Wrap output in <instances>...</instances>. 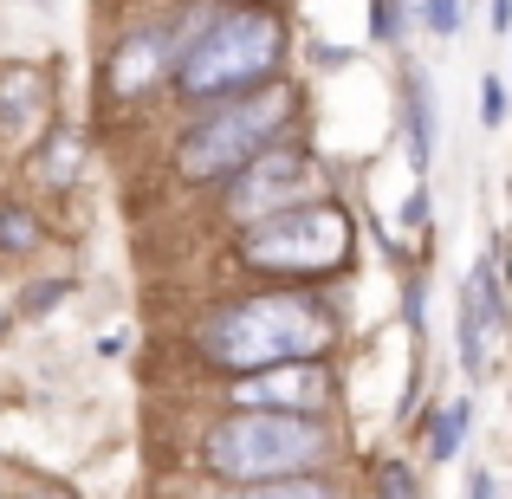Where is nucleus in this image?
<instances>
[{
  "instance_id": "1",
  "label": "nucleus",
  "mask_w": 512,
  "mask_h": 499,
  "mask_svg": "<svg viewBox=\"0 0 512 499\" xmlns=\"http://www.w3.org/2000/svg\"><path fill=\"white\" fill-rule=\"evenodd\" d=\"M195 344L227 376H260V370H279V363H312L318 350H331V318L299 292H273V299H240L208 312L195 325Z\"/></svg>"
},
{
  "instance_id": "2",
  "label": "nucleus",
  "mask_w": 512,
  "mask_h": 499,
  "mask_svg": "<svg viewBox=\"0 0 512 499\" xmlns=\"http://www.w3.org/2000/svg\"><path fill=\"white\" fill-rule=\"evenodd\" d=\"M331 454V428L318 415H227L201 441V467L227 487H266V480L318 474Z\"/></svg>"
},
{
  "instance_id": "3",
  "label": "nucleus",
  "mask_w": 512,
  "mask_h": 499,
  "mask_svg": "<svg viewBox=\"0 0 512 499\" xmlns=\"http://www.w3.org/2000/svg\"><path fill=\"white\" fill-rule=\"evenodd\" d=\"M286 52V33L266 7H240V13H221L195 33V46L175 59V91L188 104H214L227 91H247L260 85L266 72L279 65Z\"/></svg>"
},
{
  "instance_id": "4",
  "label": "nucleus",
  "mask_w": 512,
  "mask_h": 499,
  "mask_svg": "<svg viewBox=\"0 0 512 499\" xmlns=\"http://www.w3.org/2000/svg\"><path fill=\"white\" fill-rule=\"evenodd\" d=\"M292 117V91L266 85V91H240L234 104H214L182 143H175V169L188 182H221V175H240L253 156L273 143V130Z\"/></svg>"
},
{
  "instance_id": "5",
  "label": "nucleus",
  "mask_w": 512,
  "mask_h": 499,
  "mask_svg": "<svg viewBox=\"0 0 512 499\" xmlns=\"http://www.w3.org/2000/svg\"><path fill=\"white\" fill-rule=\"evenodd\" d=\"M350 247V227L338 208H292L260 221L240 240V260L260 266V273H331Z\"/></svg>"
},
{
  "instance_id": "6",
  "label": "nucleus",
  "mask_w": 512,
  "mask_h": 499,
  "mask_svg": "<svg viewBox=\"0 0 512 499\" xmlns=\"http://www.w3.org/2000/svg\"><path fill=\"white\" fill-rule=\"evenodd\" d=\"M312 182H318V169H312L305 150H273V143H266V150L234 175L227 214H234V221H273V214H292V208H305L299 195Z\"/></svg>"
},
{
  "instance_id": "7",
  "label": "nucleus",
  "mask_w": 512,
  "mask_h": 499,
  "mask_svg": "<svg viewBox=\"0 0 512 499\" xmlns=\"http://www.w3.org/2000/svg\"><path fill=\"white\" fill-rule=\"evenodd\" d=\"M325 370L318 363H279V370H260V376H240L234 383V402L253 415H312L325 402Z\"/></svg>"
},
{
  "instance_id": "8",
  "label": "nucleus",
  "mask_w": 512,
  "mask_h": 499,
  "mask_svg": "<svg viewBox=\"0 0 512 499\" xmlns=\"http://www.w3.org/2000/svg\"><path fill=\"white\" fill-rule=\"evenodd\" d=\"M163 59H169V39H163V33H143V39H130V46L117 52V65H111V85L130 98L137 85H150V78L163 72Z\"/></svg>"
},
{
  "instance_id": "9",
  "label": "nucleus",
  "mask_w": 512,
  "mask_h": 499,
  "mask_svg": "<svg viewBox=\"0 0 512 499\" xmlns=\"http://www.w3.org/2000/svg\"><path fill=\"white\" fill-rule=\"evenodd\" d=\"M467 428H474V402H467V396H454L448 409H435V428H428V461L448 467L454 454L467 448Z\"/></svg>"
},
{
  "instance_id": "10",
  "label": "nucleus",
  "mask_w": 512,
  "mask_h": 499,
  "mask_svg": "<svg viewBox=\"0 0 512 499\" xmlns=\"http://www.w3.org/2000/svg\"><path fill=\"white\" fill-rule=\"evenodd\" d=\"M39 72L33 65H0V124H20L26 111H33L39 104Z\"/></svg>"
},
{
  "instance_id": "11",
  "label": "nucleus",
  "mask_w": 512,
  "mask_h": 499,
  "mask_svg": "<svg viewBox=\"0 0 512 499\" xmlns=\"http://www.w3.org/2000/svg\"><path fill=\"white\" fill-rule=\"evenodd\" d=\"M428 150H435V111H428V78L409 72V163L428 169Z\"/></svg>"
},
{
  "instance_id": "12",
  "label": "nucleus",
  "mask_w": 512,
  "mask_h": 499,
  "mask_svg": "<svg viewBox=\"0 0 512 499\" xmlns=\"http://www.w3.org/2000/svg\"><path fill=\"white\" fill-rule=\"evenodd\" d=\"M78 169H85V143H78L72 130H59V137L39 150V163H33V175H46V182H72Z\"/></svg>"
},
{
  "instance_id": "13",
  "label": "nucleus",
  "mask_w": 512,
  "mask_h": 499,
  "mask_svg": "<svg viewBox=\"0 0 512 499\" xmlns=\"http://www.w3.org/2000/svg\"><path fill=\"white\" fill-rule=\"evenodd\" d=\"M234 499H338V487L318 474H299V480H266V487H240Z\"/></svg>"
},
{
  "instance_id": "14",
  "label": "nucleus",
  "mask_w": 512,
  "mask_h": 499,
  "mask_svg": "<svg viewBox=\"0 0 512 499\" xmlns=\"http://www.w3.org/2000/svg\"><path fill=\"white\" fill-rule=\"evenodd\" d=\"M0 247H7V253L39 247V227H33V214H26V208H7V221H0Z\"/></svg>"
},
{
  "instance_id": "15",
  "label": "nucleus",
  "mask_w": 512,
  "mask_h": 499,
  "mask_svg": "<svg viewBox=\"0 0 512 499\" xmlns=\"http://www.w3.org/2000/svg\"><path fill=\"white\" fill-rule=\"evenodd\" d=\"M422 26L435 39H454L461 33V0H422Z\"/></svg>"
},
{
  "instance_id": "16",
  "label": "nucleus",
  "mask_w": 512,
  "mask_h": 499,
  "mask_svg": "<svg viewBox=\"0 0 512 499\" xmlns=\"http://www.w3.org/2000/svg\"><path fill=\"white\" fill-rule=\"evenodd\" d=\"M480 124H493V130H500L506 124V85H500V78H480Z\"/></svg>"
},
{
  "instance_id": "17",
  "label": "nucleus",
  "mask_w": 512,
  "mask_h": 499,
  "mask_svg": "<svg viewBox=\"0 0 512 499\" xmlns=\"http://www.w3.org/2000/svg\"><path fill=\"white\" fill-rule=\"evenodd\" d=\"M65 292H72V286H65V279H52V286H33V292H26V318H39V312H46V305H59L65 299Z\"/></svg>"
},
{
  "instance_id": "18",
  "label": "nucleus",
  "mask_w": 512,
  "mask_h": 499,
  "mask_svg": "<svg viewBox=\"0 0 512 499\" xmlns=\"http://www.w3.org/2000/svg\"><path fill=\"white\" fill-rule=\"evenodd\" d=\"M467 493H474V499H500V487H493V474H487V467H474V480H467Z\"/></svg>"
},
{
  "instance_id": "19",
  "label": "nucleus",
  "mask_w": 512,
  "mask_h": 499,
  "mask_svg": "<svg viewBox=\"0 0 512 499\" xmlns=\"http://www.w3.org/2000/svg\"><path fill=\"white\" fill-rule=\"evenodd\" d=\"M512 26V0H493V33H506Z\"/></svg>"
},
{
  "instance_id": "20",
  "label": "nucleus",
  "mask_w": 512,
  "mask_h": 499,
  "mask_svg": "<svg viewBox=\"0 0 512 499\" xmlns=\"http://www.w3.org/2000/svg\"><path fill=\"white\" fill-rule=\"evenodd\" d=\"M26 499H78L72 487H39V493H26Z\"/></svg>"
},
{
  "instance_id": "21",
  "label": "nucleus",
  "mask_w": 512,
  "mask_h": 499,
  "mask_svg": "<svg viewBox=\"0 0 512 499\" xmlns=\"http://www.w3.org/2000/svg\"><path fill=\"white\" fill-rule=\"evenodd\" d=\"M0 331H7V312H0Z\"/></svg>"
}]
</instances>
